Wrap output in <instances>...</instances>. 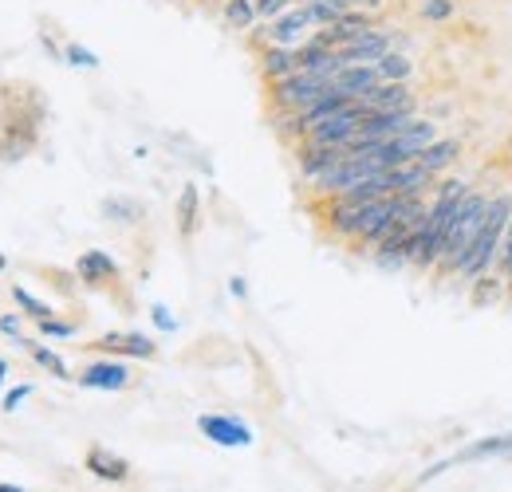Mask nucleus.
Returning a JSON list of instances; mask_svg holds the SVG:
<instances>
[{
	"mask_svg": "<svg viewBox=\"0 0 512 492\" xmlns=\"http://www.w3.org/2000/svg\"><path fill=\"white\" fill-rule=\"evenodd\" d=\"M509 217H512V193L501 189L489 197V209H485V221H481V233L477 241L469 248V256L461 260L457 268V280L473 284L481 276H489L497 268V256H501V245H505V229H509Z\"/></svg>",
	"mask_w": 512,
	"mask_h": 492,
	"instance_id": "obj_1",
	"label": "nucleus"
},
{
	"mask_svg": "<svg viewBox=\"0 0 512 492\" xmlns=\"http://www.w3.org/2000/svg\"><path fill=\"white\" fill-rule=\"evenodd\" d=\"M489 197H493V193H485V189H469V193H465V201L457 205V213H453V221H449V237H446V248H442V260H438V268H434V276H442V280L457 276L461 260L469 256V248H473L477 233H481Z\"/></svg>",
	"mask_w": 512,
	"mask_h": 492,
	"instance_id": "obj_2",
	"label": "nucleus"
},
{
	"mask_svg": "<svg viewBox=\"0 0 512 492\" xmlns=\"http://www.w3.org/2000/svg\"><path fill=\"white\" fill-rule=\"evenodd\" d=\"M268 87H272V107L276 111H304V107H312L320 99L331 83L323 75H316V71H296V75L276 79Z\"/></svg>",
	"mask_w": 512,
	"mask_h": 492,
	"instance_id": "obj_3",
	"label": "nucleus"
},
{
	"mask_svg": "<svg viewBox=\"0 0 512 492\" xmlns=\"http://www.w3.org/2000/svg\"><path fill=\"white\" fill-rule=\"evenodd\" d=\"M363 103H351L347 111H339V115H331V119H323L320 126H312L300 142H312V146H351L355 142V134H359V123H363Z\"/></svg>",
	"mask_w": 512,
	"mask_h": 492,
	"instance_id": "obj_4",
	"label": "nucleus"
},
{
	"mask_svg": "<svg viewBox=\"0 0 512 492\" xmlns=\"http://www.w3.org/2000/svg\"><path fill=\"white\" fill-rule=\"evenodd\" d=\"M91 351L111 355V359H154L158 343L150 335H138V331H107L91 343Z\"/></svg>",
	"mask_w": 512,
	"mask_h": 492,
	"instance_id": "obj_5",
	"label": "nucleus"
},
{
	"mask_svg": "<svg viewBox=\"0 0 512 492\" xmlns=\"http://www.w3.org/2000/svg\"><path fill=\"white\" fill-rule=\"evenodd\" d=\"M312 12L304 4L280 12L276 20H268V44H280V48H300L304 40H312Z\"/></svg>",
	"mask_w": 512,
	"mask_h": 492,
	"instance_id": "obj_6",
	"label": "nucleus"
},
{
	"mask_svg": "<svg viewBox=\"0 0 512 492\" xmlns=\"http://www.w3.org/2000/svg\"><path fill=\"white\" fill-rule=\"evenodd\" d=\"M197 430L205 433L213 445H221V449H249L253 445V430L233 414H201Z\"/></svg>",
	"mask_w": 512,
	"mask_h": 492,
	"instance_id": "obj_7",
	"label": "nucleus"
},
{
	"mask_svg": "<svg viewBox=\"0 0 512 492\" xmlns=\"http://www.w3.org/2000/svg\"><path fill=\"white\" fill-rule=\"evenodd\" d=\"M75 382L83 386V390H107V394H115V390H127L130 382V367L127 363H119V359H95V363H87V367L75 374Z\"/></svg>",
	"mask_w": 512,
	"mask_h": 492,
	"instance_id": "obj_8",
	"label": "nucleus"
},
{
	"mask_svg": "<svg viewBox=\"0 0 512 492\" xmlns=\"http://www.w3.org/2000/svg\"><path fill=\"white\" fill-rule=\"evenodd\" d=\"M75 276L87 284V288H107V284H119V264L111 252L103 248H87L79 260H75Z\"/></svg>",
	"mask_w": 512,
	"mask_h": 492,
	"instance_id": "obj_9",
	"label": "nucleus"
},
{
	"mask_svg": "<svg viewBox=\"0 0 512 492\" xmlns=\"http://www.w3.org/2000/svg\"><path fill=\"white\" fill-rule=\"evenodd\" d=\"M347 158V146H312V142H300L296 146V162H300V174L304 182H320L323 174Z\"/></svg>",
	"mask_w": 512,
	"mask_h": 492,
	"instance_id": "obj_10",
	"label": "nucleus"
},
{
	"mask_svg": "<svg viewBox=\"0 0 512 492\" xmlns=\"http://www.w3.org/2000/svg\"><path fill=\"white\" fill-rule=\"evenodd\" d=\"M390 48H394L390 32H386V28H371V32H363V36H355L351 44H343V48H339V60L343 63H379Z\"/></svg>",
	"mask_w": 512,
	"mask_h": 492,
	"instance_id": "obj_11",
	"label": "nucleus"
},
{
	"mask_svg": "<svg viewBox=\"0 0 512 492\" xmlns=\"http://www.w3.org/2000/svg\"><path fill=\"white\" fill-rule=\"evenodd\" d=\"M359 103L363 111H418V95L410 91V83H379Z\"/></svg>",
	"mask_w": 512,
	"mask_h": 492,
	"instance_id": "obj_12",
	"label": "nucleus"
},
{
	"mask_svg": "<svg viewBox=\"0 0 512 492\" xmlns=\"http://www.w3.org/2000/svg\"><path fill=\"white\" fill-rule=\"evenodd\" d=\"M36 150V119H8L0 134V162H20Z\"/></svg>",
	"mask_w": 512,
	"mask_h": 492,
	"instance_id": "obj_13",
	"label": "nucleus"
},
{
	"mask_svg": "<svg viewBox=\"0 0 512 492\" xmlns=\"http://www.w3.org/2000/svg\"><path fill=\"white\" fill-rule=\"evenodd\" d=\"M379 83H383V75H379L375 63H347V67L331 79V87L343 91V95H351V99H363V95L375 91Z\"/></svg>",
	"mask_w": 512,
	"mask_h": 492,
	"instance_id": "obj_14",
	"label": "nucleus"
},
{
	"mask_svg": "<svg viewBox=\"0 0 512 492\" xmlns=\"http://www.w3.org/2000/svg\"><path fill=\"white\" fill-rule=\"evenodd\" d=\"M83 465H87V473H95L99 481H111V485H123L130 477L127 457H119V453H111V449H103V445H91L87 457H83Z\"/></svg>",
	"mask_w": 512,
	"mask_h": 492,
	"instance_id": "obj_15",
	"label": "nucleus"
},
{
	"mask_svg": "<svg viewBox=\"0 0 512 492\" xmlns=\"http://www.w3.org/2000/svg\"><path fill=\"white\" fill-rule=\"evenodd\" d=\"M461 154H465V146H461L457 138H434V142H430V146H426V150H422L414 162H422V166H426L434 178H446L449 170L461 162Z\"/></svg>",
	"mask_w": 512,
	"mask_h": 492,
	"instance_id": "obj_16",
	"label": "nucleus"
},
{
	"mask_svg": "<svg viewBox=\"0 0 512 492\" xmlns=\"http://www.w3.org/2000/svg\"><path fill=\"white\" fill-rule=\"evenodd\" d=\"M256 63H260V75H264L268 83L288 79V75H296V71H300L296 48H280V44H264V48L256 52Z\"/></svg>",
	"mask_w": 512,
	"mask_h": 492,
	"instance_id": "obj_17",
	"label": "nucleus"
},
{
	"mask_svg": "<svg viewBox=\"0 0 512 492\" xmlns=\"http://www.w3.org/2000/svg\"><path fill=\"white\" fill-rule=\"evenodd\" d=\"M174 217H178L182 241H193V233H197V225H201V189H197V185H182L178 205H174Z\"/></svg>",
	"mask_w": 512,
	"mask_h": 492,
	"instance_id": "obj_18",
	"label": "nucleus"
},
{
	"mask_svg": "<svg viewBox=\"0 0 512 492\" xmlns=\"http://www.w3.org/2000/svg\"><path fill=\"white\" fill-rule=\"evenodd\" d=\"M485 457H512V433H505V437H481L477 445L461 449L453 457V465H461V461H485Z\"/></svg>",
	"mask_w": 512,
	"mask_h": 492,
	"instance_id": "obj_19",
	"label": "nucleus"
},
{
	"mask_svg": "<svg viewBox=\"0 0 512 492\" xmlns=\"http://www.w3.org/2000/svg\"><path fill=\"white\" fill-rule=\"evenodd\" d=\"M221 20L233 28V32H249L260 12H256V0H221Z\"/></svg>",
	"mask_w": 512,
	"mask_h": 492,
	"instance_id": "obj_20",
	"label": "nucleus"
},
{
	"mask_svg": "<svg viewBox=\"0 0 512 492\" xmlns=\"http://www.w3.org/2000/svg\"><path fill=\"white\" fill-rule=\"evenodd\" d=\"M103 217L115 221V225H138L146 217L142 201H130V197H107L103 201Z\"/></svg>",
	"mask_w": 512,
	"mask_h": 492,
	"instance_id": "obj_21",
	"label": "nucleus"
},
{
	"mask_svg": "<svg viewBox=\"0 0 512 492\" xmlns=\"http://www.w3.org/2000/svg\"><path fill=\"white\" fill-rule=\"evenodd\" d=\"M20 347H28L32 363H36V367H44L52 378H64V382H71V367H67V363L56 355V351H52V347H40V343H32V339H20Z\"/></svg>",
	"mask_w": 512,
	"mask_h": 492,
	"instance_id": "obj_22",
	"label": "nucleus"
},
{
	"mask_svg": "<svg viewBox=\"0 0 512 492\" xmlns=\"http://www.w3.org/2000/svg\"><path fill=\"white\" fill-rule=\"evenodd\" d=\"M379 67V75H383V83H410V75H414V63L406 52H398V48H390L383 60L375 63Z\"/></svg>",
	"mask_w": 512,
	"mask_h": 492,
	"instance_id": "obj_23",
	"label": "nucleus"
},
{
	"mask_svg": "<svg viewBox=\"0 0 512 492\" xmlns=\"http://www.w3.org/2000/svg\"><path fill=\"white\" fill-rule=\"evenodd\" d=\"M12 300H16V308L24 311V315H32V319H36V323H40V319H52V315H56V311L48 308V304H44V300H36V296H32V292H28V288H20V284H16V288H12Z\"/></svg>",
	"mask_w": 512,
	"mask_h": 492,
	"instance_id": "obj_24",
	"label": "nucleus"
},
{
	"mask_svg": "<svg viewBox=\"0 0 512 492\" xmlns=\"http://www.w3.org/2000/svg\"><path fill=\"white\" fill-rule=\"evenodd\" d=\"M64 63H67V67H83V71H95V67H99V56H95L91 48H83V44H67V48H64Z\"/></svg>",
	"mask_w": 512,
	"mask_h": 492,
	"instance_id": "obj_25",
	"label": "nucleus"
},
{
	"mask_svg": "<svg viewBox=\"0 0 512 492\" xmlns=\"http://www.w3.org/2000/svg\"><path fill=\"white\" fill-rule=\"evenodd\" d=\"M36 327H40V335H44V339H75V335H79V327H75V323L56 319V315H52V319H40Z\"/></svg>",
	"mask_w": 512,
	"mask_h": 492,
	"instance_id": "obj_26",
	"label": "nucleus"
},
{
	"mask_svg": "<svg viewBox=\"0 0 512 492\" xmlns=\"http://www.w3.org/2000/svg\"><path fill=\"white\" fill-rule=\"evenodd\" d=\"M453 0H422V16L430 20V24H446V20H453Z\"/></svg>",
	"mask_w": 512,
	"mask_h": 492,
	"instance_id": "obj_27",
	"label": "nucleus"
},
{
	"mask_svg": "<svg viewBox=\"0 0 512 492\" xmlns=\"http://www.w3.org/2000/svg\"><path fill=\"white\" fill-rule=\"evenodd\" d=\"M497 276L512 288V217L509 229H505V245H501V256H497Z\"/></svg>",
	"mask_w": 512,
	"mask_h": 492,
	"instance_id": "obj_28",
	"label": "nucleus"
},
{
	"mask_svg": "<svg viewBox=\"0 0 512 492\" xmlns=\"http://www.w3.org/2000/svg\"><path fill=\"white\" fill-rule=\"evenodd\" d=\"M28 398H32V386H28V382H20V386H12V390L4 394V402H0V406H4L8 414H12V410H20V406H24Z\"/></svg>",
	"mask_w": 512,
	"mask_h": 492,
	"instance_id": "obj_29",
	"label": "nucleus"
},
{
	"mask_svg": "<svg viewBox=\"0 0 512 492\" xmlns=\"http://www.w3.org/2000/svg\"><path fill=\"white\" fill-rule=\"evenodd\" d=\"M288 8H296L292 0H256V12H260V20H276L280 12H288Z\"/></svg>",
	"mask_w": 512,
	"mask_h": 492,
	"instance_id": "obj_30",
	"label": "nucleus"
},
{
	"mask_svg": "<svg viewBox=\"0 0 512 492\" xmlns=\"http://www.w3.org/2000/svg\"><path fill=\"white\" fill-rule=\"evenodd\" d=\"M150 319H154V327H162V331H178V319L170 315L166 304H154V308H150Z\"/></svg>",
	"mask_w": 512,
	"mask_h": 492,
	"instance_id": "obj_31",
	"label": "nucleus"
},
{
	"mask_svg": "<svg viewBox=\"0 0 512 492\" xmlns=\"http://www.w3.org/2000/svg\"><path fill=\"white\" fill-rule=\"evenodd\" d=\"M0 331L12 335V339H20V315H0Z\"/></svg>",
	"mask_w": 512,
	"mask_h": 492,
	"instance_id": "obj_32",
	"label": "nucleus"
},
{
	"mask_svg": "<svg viewBox=\"0 0 512 492\" xmlns=\"http://www.w3.org/2000/svg\"><path fill=\"white\" fill-rule=\"evenodd\" d=\"M229 292H233L237 300H245V296H249V284H245V276H233V280H229Z\"/></svg>",
	"mask_w": 512,
	"mask_h": 492,
	"instance_id": "obj_33",
	"label": "nucleus"
},
{
	"mask_svg": "<svg viewBox=\"0 0 512 492\" xmlns=\"http://www.w3.org/2000/svg\"><path fill=\"white\" fill-rule=\"evenodd\" d=\"M327 4H335L339 12H347V8H359V0H327Z\"/></svg>",
	"mask_w": 512,
	"mask_h": 492,
	"instance_id": "obj_34",
	"label": "nucleus"
},
{
	"mask_svg": "<svg viewBox=\"0 0 512 492\" xmlns=\"http://www.w3.org/2000/svg\"><path fill=\"white\" fill-rule=\"evenodd\" d=\"M359 8H367V12H379V8H383V0H359Z\"/></svg>",
	"mask_w": 512,
	"mask_h": 492,
	"instance_id": "obj_35",
	"label": "nucleus"
},
{
	"mask_svg": "<svg viewBox=\"0 0 512 492\" xmlns=\"http://www.w3.org/2000/svg\"><path fill=\"white\" fill-rule=\"evenodd\" d=\"M4 378H8V363L0 359V390H4Z\"/></svg>",
	"mask_w": 512,
	"mask_h": 492,
	"instance_id": "obj_36",
	"label": "nucleus"
},
{
	"mask_svg": "<svg viewBox=\"0 0 512 492\" xmlns=\"http://www.w3.org/2000/svg\"><path fill=\"white\" fill-rule=\"evenodd\" d=\"M0 492H24L20 485H0Z\"/></svg>",
	"mask_w": 512,
	"mask_h": 492,
	"instance_id": "obj_37",
	"label": "nucleus"
},
{
	"mask_svg": "<svg viewBox=\"0 0 512 492\" xmlns=\"http://www.w3.org/2000/svg\"><path fill=\"white\" fill-rule=\"evenodd\" d=\"M4 268H8V256H4V252H0V272H4Z\"/></svg>",
	"mask_w": 512,
	"mask_h": 492,
	"instance_id": "obj_38",
	"label": "nucleus"
}]
</instances>
